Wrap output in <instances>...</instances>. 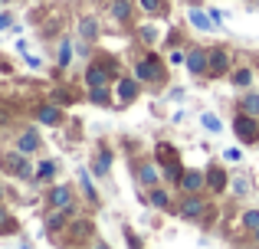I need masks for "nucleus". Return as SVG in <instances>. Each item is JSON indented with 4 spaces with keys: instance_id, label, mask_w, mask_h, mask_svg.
I'll use <instances>...</instances> for the list:
<instances>
[{
    "instance_id": "f257e3e1",
    "label": "nucleus",
    "mask_w": 259,
    "mask_h": 249,
    "mask_svg": "<svg viewBox=\"0 0 259 249\" xmlns=\"http://www.w3.org/2000/svg\"><path fill=\"white\" fill-rule=\"evenodd\" d=\"M4 171H10V174H17V177H30V164H26V158H23V151L20 154H7L4 161Z\"/></svg>"
},
{
    "instance_id": "f03ea898",
    "label": "nucleus",
    "mask_w": 259,
    "mask_h": 249,
    "mask_svg": "<svg viewBox=\"0 0 259 249\" xmlns=\"http://www.w3.org/2000/svg\"><path fill=\"white\" fill-rule=\"evenodd\" d=\"M233 131L240 134L243 141H256V125H253V118H249V115H236Z\"/></svg>"
},
{
    "instance_id": "7ed1b4c3",
    "label": "nucleus",
    "mask_w": 259,
    "mask_h": 249,
    "mask_svg": "<svg viewBox=\"0 0 259 249\" xmlns=\"http://www.w3.org/2000/svg\"><path fill=\"white\" fill-rule=\"evenodd\" d=\"M207 66H210V59H207V53H203V49H190L187 53V69L190 72H197V76H200Z\"/></svg>"
},
{
    "instance_id": "20e7f679",
    "label": "nucleus",
    "mask_w": 259,
    "mask_h": 249,
    "mask_svg": "<svg viewBox=\"0 0 259 249\" xmlns=\"http://www.w3.org/2000/svg\"><path fill=\"white\" fill-rule=\"evenodd\" d=\"M135 76H138V79H145V82H154V79L161 76V66L154 63V59H145V63H138Z\"/></svg>"
},
{
    "instance_id": "39448f33",
    "label": "nucleus",
    "mask_w": 259,
    "mask_h": 249,
    "mask_svg": "<svg viewBox=\"0 0 259 249\" xmlns=\"http://www.w3.org/2000/svg\"><path fill=\"white\" fill-rule=\"evenodd\" d=\"M50 200H53V207H59V210H69L72 207V190L69 187H56V190L50 193Z\"/></svg>"
},
{
    "instance_id": "423d86ee",
    "label": "nucleus",
    "mask_w": 259,
    "mask_h": 249,
    "mask_svg": "<svg viewBox=\"0 0 259 249\" xmlns=\"http://www.w3.org/2000/svg\"><path fill=\"white\" fill-rule=\"evenodd\" d=\"M200 184H203V174H200V171H187V174H181V187H184V190H197Z\"/></svg>"
},
{
    "instance_id": "0eeeda50",
    "label": "nucleus",
    "mask_w": 259,
    "mask_h": 249,
    "mask_svg": "<svg viewBox=\"0 0 259 249\" xmlns=\"http://www.w3.org/2000/svg\"><path fill=\"white\" fill-rule=\"evenodd\" d=\"M36 147H39V134L36 131H26V134H20V151H36Z\"/></svg>"
},
{
    "instance_id": "6e6552de",
    "label": "nucleus",
    "mask_w": 259,
    "mask_h": 249,
    "mask_svg": "<svg viewBox=\"0 0 259 249\" xmlns=\"http://www.w3.org/2000/svg\"><path fill=\"white\" fill-rule=\"evenodd\" d=\"M118 95L125 98V102H128V98H135V95H138V82H132V79H121V82H118Z\"/></svg>"
},
{
    "instance_id": "1a4fd4ad",
    "label": "nucleus",
    "mask_w": 259,
    "mask_h": 249,
    "mask_svg": "<svg viewBox=\"0 0 259 249\" xmlns=\"http://www.w3.org/2000/svg\"><path fill=\"white\" fill-rule=\"evenodd\" d=\"M227 66H230V56H227L223 49H217L213 56H210V69H213V72H223Z\"/></svg>"
},
{
    "instance_id": "9d476101",
    "label": "nucleus",
    "mask_w": 259,
    "mask_h": 249,
    "mask_svg": "<svg viewBox=\"0 0 259 249\" xmlns=\"http://www.w3.org/2000/svg\"><path fill=\"white\" fill-rule=\"evenodd\" d=\"M181 213H184V217H200V213H203V204H200V200H194V197H190V200H184Z\"/></svg>"
},
{
    "instance_id": "9b49d317",
    "label": "nucleus",
    "mask_w": 259,
    "mask_h": 249,
    "mask_svg": "<svg viewBox=\"0 0 259 249\" xmlns=\"http://www.w3.org/2000/svg\"><path fill=\"white\" fill-rule=\"evenodd\" d=\"M39 122H43V125L59 122V109H56V105H43V109H39Z\"/></svg>"
},
{
    "instance_id": "f8f14e48",
    "label": "nucleus",
    "mask_w": 259,
    "mask_h": 249,
    "mask_svg": "<svg viewBox=\"0 0 259 249\" xmlns=\"http://www.w3.org/2000/svg\"><path fill=\"white\" fill-rule=\"evenodd\" d=\"M85 79H89V85H105V79H108V76H105V69H102V66H92Z\"/></svg>"
},
{
    "instance_id": "ddd939ff",
    "label": "nucleus",
    "mask_w": 259,
    "mask_h": 249,
    "mask_svg": "<svg viewBox=\"0 0 259 249\" xmlns=\"http://www.w3.org/2000/svg\"><path fill=\"white\" fill-rule=\"evenodd\" d=\"M141 184H145V187H154V184H158V171H154L151 164L141 167Z\"/></svg>"
},
{
    "instance_id": "4468645a",
    "label": "nucleus",
    "mask_w": 259,
    "mask_h": 249,
    "mask_svg": "<svg viewBox=\"0 0 259 249\" xmlns=\"http://www.w3.org/2000/svg\"><path fill=\"white\" fill-rule=\"evenodd\" d=\"M89 98H92L95 105H108V89H105V85H92V95H89Z\"/></svg>"
},
{
    "instance_id": "2eb2a0df",
    "label": "nucleus",
    "mask_w": 259,
    "mask_h": 249,
    "mask_svg": "<svg viewBox=\"0 0 259 249\" xmlns=\"http://www.w3.org/2000/svg\"><path fill=\"white\" fill-rule=\"evenodd\" d=\"M243 112H246V115H259V95H246V98H243Z\"/></svg>"
},
{
    "instance_id": "dca6fc26",
    "label": "nucleus",
    "mask_w": 259,
    "mask_h": 249,
    "mask_svg": "<svg viewBox=\"0 0 259 249\" xmlns=\"http://www.w3.org/2000/svg\"><path fill=\"white\" fill-rule=\"evenodd\" d=\"M190 23L200 26V30H207V26H210V17H207V13H200V10H190Z\"/></svg>"
},
{
    "instance_id": "f3484780",
    "label": "nucleus",
    "mask_w": 259,
    "mask_h": 249,
    "mask_svg": "<svg viewBox=\"0 0 259 249\" xmlns=\"http://www.w3.org/2000/svg\"><path fill=\"white\" fill-rule=\"evenodd\" d=\"M210 187H213V190H223V187H227V177H223V171H210Z\"/></svg>"
},
{
    "instance_id": "a211bd4d",
    "label": "nucleus",
    "mask_w": 259,
    "mask_h": 249,
    "mask_svg": "<svg viewBox=\"0 0 259 249\" xmlns=\"http://www.w3.org/2000/svg\"><path fill=\"white\" fill-rule=\"evenodd\" d=\"M112 17H118V20L128 17V4H125V0H115V4H112Z\"/></svg>"
},
{
    "instance_id": "6ab92c4d",
    "label": "nucleus",
    "mask_w": 259,
    "mask_h": 249,
    "mask_svg": "<svg viewBox=\"0 0 259 249\" xmlns=\"http://www.w3.org/2000/svg\"><path fill=\"white\" fill-rule=\"evenodd\" d=\"M243 226H246V230H256L259 226V210H249L246 217H243Z\"/></svg>"
},
{
    "instance_id": "aec40b11",
    "label": "nucleus",
    "mask_w": 259,
    "mask_h": 249,
    "mask_svg": "<svg viewBox=\"0 0 259 249\" xmlns=\"http://www.w3.org/2000/svg\"><path fill=\"white\" fill-rule=\"evenodd\" d=\"M151 207H161V210H164V207H167V193L164 190H154L151 193Z\"/></svg>"
},
{
    "instance_id": "412c9836",
    "label": "nucleus",
    "mask_w": 259,
    "mask_h": 249,
    "mask_svg": "<svg viewBox=\"0 0 259 249\" xmlns=\"http://www.w3.org/2000/svg\"><path fill=\"white\" fill-rule=\"evenodd\" d=\"M203 128H207V131H220V118L217 115H203Z\"/></svg>"
},
{
    "instance_id": "4be33fe9",
    "label": "nucleus",
    "mask_w": 259,
    "mask_h": 249,
    "mask_svg": "<svg viewBox=\"0 0 259 249\" xmlns=\"http://www.w3.org/2000/svg\"><path fill=\"white\" fill-rule=\"evenodd\" d=\"M249 76H253L249 69H240V72L233 76V82H236V85H249Z\"/></svg>"
},
{
    "instance_id": "5701e85b",
    "label": "nucleus",
    "mask_w": 259,
    "mask_h": 249,
    "mask_svg": "<svg viewBox=\"0 0 259 249\" xmlns=\"http://www.w3.org/2000/svg\"><path fill=\"white\" fill-rule=\"evenodd\" d=\"M82 33H85L89 39L95 36V20H82Z\"/></svg>"
},
{
    "instance_id": "b1692460",
    "label": "nucleus",
    "mask_w": 259,
    "mask_h": 249,
    "mask_svg": "<svg viewBox=\"0 0 259 249\" xmlns=\"http://www.w3.org/2000/svg\"><path fill=\"white\" fill-rule=\"evenodd\" d=\"M141 7H145V10H161V0H141Z\"/></svg>"
},
{
    "instance_id": "393cba45",
    "label": "nucleus",
    "mask_w": 259,
    "mask_h": 249,
    "mask_svg": "<svg viewBox=\"0 0 259 249\" xmlns=\"http://www.w3.org/2000/svg\"><path fill=\"white\" fill-rule=\"evenodd\" d=\"M108 164H112L108 158H99V164H95V174H105V171H108Z\"/></svg>"
},
{
    "instance_id": "a878e982",
    "label": "nucleus",
    "mask_w": 259,
    "mask_h": 249,
    "mask_svg": "<svg viewBox=\"0 0 259 249\" xmlns=\"http://www.w3.org/2000/svg\"><path fill=\"white\" fill-rule=\"evenodd\" d=\"M69 63V43H63V53H59V66Z\"/></svg>"
},
{
    "instance_id": "bb28decb",
    "label": "nucleus",
    "mask_w": 259,
    "mask_h": 249,
    "mask_svg": "<svg viewBox=\"0 0 259 249\" xmlns=\"http://www.w3.org/2000/svg\"><path fill=\"white\" fill-rule=\"evenodd\" d=\"M223 154H227V161H240V158H243L240 147H230V151H223Z\"/></svg>"
},
{
    "instance_id": "cd10ccee",
    "label": "nucleus",
    "mask_w": 259,
    "mask_h": 249,
    "mask_svg": "<svg viewBox=\"0 0 259 249\" xmlns=\"http://www.w3.org/2000/svg\"><path fill=\"white\" fill-rule=\"evenodd\" d=\"M50 174H53V161H46V164L39 167V177H50Z\"/></svg>"
},
{
    "instance_id": "c85d7f7f",
    "label": "nucleus",
    "mask_w": 259,
    "mask_h": 249,
    "mask_svg": "<svg viewBox=\"0 0 259 249\" xmlns=\"http://www.w3.org/2000/svg\"><path fill=\"white\" fill-rule=\"evenodd\" d=\"M233 190H236V193H246V190H249V184H246V180H236Z\"/></svg>"
},
{
    "instance_id": "c756f323",
    "label": "nucleus",
    "mask_w": 259,
    "mask_h": 249,
    "mask_svg": "<svg viewBox=\"0 0 259 249\" xmlns=\"http://www.w3.org/2000/svg\"><path fill=\"white\" fill-rule=\"evenodd\" d=\"M4 26H10V17H0V30H4Z\"/></svg>"
},
{
    "instance_id": "7c9ffc66",
    "label": "nucleus",
    "mask_w": 259,
    "mask_h": 249,
    "mask_svg": "<svg viewBox=\"0 0 259 249\" xmlns=\"http://www.w3.org/2000/svg\"><path fill=\"white\" fill-rule=\"evenodd\" d=\"M4 220H7V213H4V207H0V226H4Z\"/></svg>"
},
{
    "instance_id": "2f4dec72",
    "label": "nucleus",
    "mask_w": 259,
    "mask_h": 249,
    "mask_svg": "<svg viewBox=\"0 0 259 249\" xmlns=\"http://www.w3.org/2000/svg\"><path fill=\"white\" fill-rule=\"evenodd\" d=\"M256 239H259V226H256Z\"/></svg>"
},
{
    "instance_id": "473e14b6",
    "label": "nucleus",
    "mask_w": 259,
    "mask_h": 249,
    "mask_svg": "<svg viewBox=\"0 0 259 249\" xmlns=\"http://www.w3.org/2000/svg\"><path fill=\"white\" fill-rule=\"evenodd\" d=\"M0 4H10V0H0Z\"/></svg>"
},
{
    "instance_id": "72a5a7b5",
    "label": "nucleus",
    "mask_w": 259,
    "mask_h": 249,
    "mask_svg": "<svg viewBox=\"0 0 259 249\" xmlns=\"http://www.w3.org/2000/svg\"><path fill=\"white\" fill-rule=\"evenodd\" d=\"M0 197H4V187H0Z\"/></svg>"
}]
</instances>
